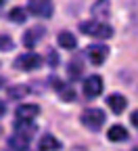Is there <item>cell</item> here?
<instances>
[{"label": "cell", "instance_id": "5b68a950", "mask_svg": "<svg viewBox=\"0 0 138 151\" xmlns=\"http://www.w3.org/2000/svg\"><path fill=\"white\" fill-rule=\"evenodd\" d=\"M86 57L90 59V63L92 65H103L105 63V59L109 57V48H107V44H90L88 48H86Z\"/></svg>", "mask_w": 138, "mask_h": 151}, {"label": "cell", "instance_id": "d4e9b609", "mask_svg": "<svg viewBox=\"0 0 138 151\" xmlns=\"http://www.w3.org/2000/svg\"><path fill=\"white\" fill-rule=\"evenodd\" d=\"M134 151H138V147H134Z\"/></svg>", "mask_w": 138, "mask_h": 151}, {"label": "cell", "instance_id": "d6986e66", "mask_svg": "<svg viewBox=\"0 0 138 151\" xmlns=\"http://www.w3.org/2000/svg\"><path fill=\"white\" fill-rule=\"evenodd\" d=\"M59 97H61V101H73L75 99V92L71 86H63V84H59Z\"/></svg>", "mask_w": 138, "mask_h": 151}, {"label": "cell", "instance_id": "e0dca14e", "mask_svg": "<svg viewBox=\"0 0 138 151\" xmlns=\"http://www.w3.org/2000/svg\"><path fill=\"white\" fill-rule=\"evenodd\" d=\"M9 19H11V21H15V23H23L25 19H27V13H25L23 6H15V9H11Z\"/></svg>", "mask_w": 138, "mask_h": 151}, {"label": "cell", "instance_id": "7402d4cb", "mask_svg": "<svg viewBox=\"0 0 138 151\" xmlns=\"http://www.w3.org/2000/svg\"><path fill=\"white\" fill-rule=\"evenodd\" d=\"M130 122H132V124H134V126L138 128V109H136V111L132 113V116H130Z\"/></svg>", "mask_w": 138, "mask_h": 151}, {"label": "cell", "instance_id": "9a60e30c", "mask_svg": "<svg viewBox=\"0 0 138 151\" xmlns=\"http://www.w3.org/2000/svg\"><path fill=\"white\" fill-rule=\"evenodd\" d=\"M59 149H61V143H59L56 137L44 134V137L40 139V151H59Z\"/></svg>", "mask_w": 138, "mask_h": 151}, {"label": "cell", "instance_id": "8992f818", "mask_svg": "<svg viewBox=\"0 0 138 151\" xmlns=\"http://www.w3.org/2000/svg\"><path fill=\"white\" fill-rule=\"evenodd\" d=\"M90 13L94 17V21L107 23V19L111 17V2L109 0H96V2L90 6Z\"/></svg>", "mask_w": 138, "mask_h": 151}, {"label": "cell", "instance_id": "52a82bcc", "mask_svg": "<svg viewBox=\"0 0 138 151\" xmlns=\"http://www.w3.org/2000/svg\"><path fill=\"white\" fill-rule=\"evenodd\" d=\"M103 78L101 76H88V78L84 80V94L88 99H94V97H98V94L103 92Z\"/></svg>", "mask_w": 138, "mask_h": 151}, {"label": "cell", "instance_id": "7c38bea8", "mask_svg": "<svg viewBox=\"0 0 138 151\" xmlns=\"http://www.w3.org/2000/svg\"><path fill=\"white\" fill-rule=\"evenodd\" d=\"M107 105H109V109L113 111V113H122L124 109H126V105H128V101H126V97L124 94H111V97H107Z\"/></svg>", "mask_w": 138, "mask_h": 151}, {"label": "cell", "instance_id": "ac0fdd59", "mask_svg": "<svg viewBox=\"0 0 138 151\" xmlns=\"http://www.w3.org/2000/svg\"><path fill=\"white\" fill-rule=\"evenodd\" d=\"M25 94H29V86H25V84H19V86L9 88V97L11 99H23Z\"/></svg>", "mask_w": 138, "mask_h": 151}, {"label": "cell", "instance_id": "ffe728a7", "mask_svg": "<svg viewBox=\"0 0 138 151\" xmlns=\"http://www.w3.org/2000/svg\"><path fill=\"white\" fill-rule=\"evenodd\" d=\"M13 48H15L13 38L6 36V34H2V36H0V50H2V52H9V50H13Z\"/></svg>", "mask_w": 138, "mask_h": 151}, {"label": "cell", "instance_id": "6da1fadb", "mask_svg": "<svg viewBox=\"0 0 138 151\" xmlns=\"http://www.w3.org/2000/svg\"><path fill=\"white\" fill-rule=\"evenodd\" d=\"M80 32L92 38H98V40H107V38L113 36V27L101 21H82L80 23Z\"/></svg>", "mask_w": 138, "mask_h": 151}, {"label": "cell", "instance_id": "4fadbf2b", "mask_svg": "<svg viewBox=\"0 0 138 151\" xmlns=\"http://www.w3.org/2000/svg\"><path fill=\"white\" fill-rule=\"evenodd\" d=\"M107 139H109L111 143H122V141H126V139H128V130H126L124 126H119V124H115V126H111V128H109Z\"/></svg>", "mask_w": 138, "mask_h": 151}, {"label": "cell", "instance_id": "5bb4252c", "mask_svg": "<svg viewBox=\"0 0 138 151\" xmlns=\"http://www.w3.org/2000/svg\"><path fill=\"white\" fill-rule=\"evenodd\" d=\"M27 145H29V139L23 137V134H19V132H15V134L9 139V147H11V151H25Z\"/></svg>", "mask_w": 138, "mask_h": 151}, {"label": "cell", "instance_id": "277c9868", "mask_svg": "<svg viewBox=\"0 0 138 151\" xmlns=\"http://www.w3.org/2000/svg\"><path fill=\"white\" fill-rule=\"evenodd\" d=\"M42 65V57L36 55V52H25L21 57L15 59V67L17 69H23V71H31V69H38Z\"/></svg>", "mask_w": 138, "mask_h": 151}, {"label": "cell", "instance_id": "ba28073f", "mask_svg": "<svg viewBox=\"0 0 138 151\" xmlns=\"http://www.w3.org/2000/svg\"><path fill=\"white\" fill-rule=\"evenodd\" d=\"M38 113H40L38 105H19L15 109V122H34Z\"/></svg>", "mask_w": 138, "mask_h": 151}, {"label": "cell", "instance_id": "cb8c5ba5", "mask_svg": "<svg viewBox=\"0 0 138 151\" xmlns=\"http://www.w3.org/2000/svg\"><path fill=\"white\" fill-rule=\"evenodd\" d=\"M2 4H4V0H0V6H2Z\"/></svg>", "mask_w": 138, "mask_h": 151}, {"label": "cell", "instance_id": "7a4b0ae2", "mask_svg": "<svg viewBox=\"0 0 138 151\" xmlns=\"http://www.w3.org/2000/svg\"><path fill=\"white\" fill-rule=\"evenodd\" d=\"M105 120H107L105 111L98 109V107H90V109H86L82 116H80V122H82L88 130H101V126L105 124Z\"/></svg>", "mask_w": 138, "mask_h": 151}, {"label": "cell", "instance_id": "3957f363", "mask_svg": "<svg viewBox=\"0 0 138 151\" xmlns=\"http://www.w3.org/2000/svg\"><path fill=\"white\" fill-rule=\"evenodd\" d=\"M27 9H29L31 15L40 17V19H48L54 13L50 0H27Z\"/></svg>", "mask_w": 138, "mask_h": 151}, {"label": "cell", "instance_id": "8fae6325", "mask_svg": "<svg viewBox=\"0 0 138 151\" xmlns=\"http://www.w3.org/2000/svg\"><path fill=\"white\" fill-rule=\"evenodd\" d=\"M56 42H59V46H61V48H67V50H73V48L77 46L75 36H73L71 32H67V29L59 32V36H56Z\"/></svg>", "mask_w": 138, "mask_h": 151}, {"label": "cell", "instance_id": "9c48e42d", "mask_svg": "<svg viewBox=\"0 0 138 151\" xmlns=\"http://www.w3.org/2000/svg\"><path fill=\"white\" fill-rule=\"evenodd\" d=\"M42 36H44V27H42V25H34V27H29V29L23 34V44H25L27 48H34L38 42H40Z\"/></svg>", "mask_w": 138, "mask_h": 151}, {"label": "cell", "instance_id": "44dd1931", "mask_svg": "<svg viewBox=\"0 0 138 151\" xmlns=\"http://www.w3.org/2000/svg\"><path fill=\"white\" fill-rule=\"evenodd\" d=\"M48 63H50L52 67H56V65H59V57H56V52H54V50H48Z\"/></svg>", "mask_w": 138, "mask_h": 151}, {"label": "cell", "instance_id": "2e32d148", "mask_svg": "<svg viewBox=\"0 0 138 151\" xmlns=\"http://www.w3.org/2000/svg\"><path fill=\"white\" fill-rule=\"evenodd\" d=\"M15 132H19V134L31 139L34 132H36V126H31V122H15Z\"/></svg>", "mask_w": 138, "mask_h": 151}, {"label": "cell", "instance_id": "30bf717a", "mask_svg": "<svg viewBox=\"0 0 138 151\" xmlns=\"http://www.w3.org/2000/svg\"><path fill=\"white\" fill-rule=\"evenodd\" d=\"M67 71H69V78H71V80H77V78L84 73V59H82V55L73 57V59L69 61Z\"/></svg>", "mask_w": 138, "mask_h": 151}, {"label": "cell", "instance_id": "603a6c76", "mask_svg": "<svg viewBox=\"0 0 138 151\" xmlns=\"http://www.w3.org/2000/svg\"><path fill=\"white\" fill-rule=\"evenodd\" d=\"M2 116H4V105L0 103V118H2Z\"/></svg>", "mask_w": 138, "mask_h": 151}]
</instances>
